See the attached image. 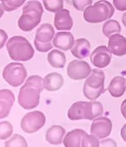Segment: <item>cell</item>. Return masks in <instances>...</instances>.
<instances>
[{"instance_id": "obj_1", "label": "cell", "mask_w": 126, "mask_h": 147, "mask_svg": "<svg viewBox=\"0 0 126 147\" xmlns=\"http://www.w3.org/2000/svg\"><path fill=\"white\" fill-rule=\"evenodd\" d=\"M44 80L40 76H29L20 89L18 101L25 109H32L39 104L40 94L44 90Z\"/></svg>"}, {"instance_id": "obj_2", "label": "cell", "mask_w": 126, "mask_h": 147, "mask_svg": "<svg viewBox=\"0 0 126 147\" xmlns=\"http://www.w3.org/2000/svg\"><path fill=\"white\" fill-rule=\"evenodd\" d=\"M103 113L102 104L99 102L79 101L74 103L69 109L67 116L71 120H93L101 116Z\"/></svg>"}, {"instance_id": "obj_3", "label": "cell", "mask_w": 126, "mask_h": 147, "mask_svg": "<svg viewBox=\"0 0 126 147\" xmlns=\"http://www.w3.org/2000/svg\"><path fill=\"white\" fill-rule=\"evenodd\" d=\"M44 9L38 1H28L23 8V13L18 21L19 28L24 32H30L36 27L41 22Z\"/></svg>"}, {"instance_id": "obj_4", "label": "cell", "mask_w": 126, "mask_h": 147, "mask_svg": "<svg viewBox=\"0 0 126 147\" xmlns=\"http://www.w3.org/2000/svg\"><path fill=\"white\" fill-rule=\"evenodd\" d=\"M6 49L9 57L16 61H27L34 57L33 47L24 37L16 36L9 39Z\"/></svg>"}, {"instance_id": "obj_5", "label": "cell", "mask_w": 126, "mask_h": 147, "mask_svg": "<svg viewBox=\"0 0 126 147\" xmlns=\"http://www.w3.org/2000/svg\"><path fill=\"white\" fill-rule=\"evenodd\" d=\"M114 6L110 2L100 0L93 6H89L84 10L85 21L91 24L101 23L111 18L114 13Z\"/></svg>"}, {"instance_id": "obj_6", "label": "cell", "mask_w": 126, "mask_h": 147, "mask_svg": "<svg viewBox=\"0 0 126 147\" xmlns=\"http://www.w3.org/2000/svg\"><path fill=\"white\" fill-rule=\"evenodd\" d=\"M105 74L102 70L93 69L83 86V94L90 100H95L105 91Z\"/></svg>"}, {"instance_id": "obj_7", "label": "cell", "mask_w": 126, "mask_h": 147, "mask_svg": "<svg viewBox=\"0 0 126 147\" xmlns=\"http://www.w3.org/2000/svg\"><path fill=\"white\" fill-rule=\"evenodd\" d=\"M3 77L12 87L20 86L27 76L24 66L19 63H11L5 66L3 71Z\"/></svg>"}, {"instance_id": "obj_8", "label": "cell", "mask_w": 126, "mask_h": 147, "mask_svg": "<svg viewBox=\"0 0 126 147\" xmlns=\"http://www.w3.org/2000/svg\"><path fill=\"white\" fill-rule=\"evenodd\" d=\"M46 123V117L40 111H35L25 114L21 121L22 129L25 133H34L42 127Z\"/></svg>"}, {"instance_id": "obj_9", "label": "cell", "mask_w": 126, "mask_h": 147, "mask_svg": "<svg viewBox=\"0 0 126 147\" xmlns=\"http://www.w3.org/2000/svg\"><path fill=\"white\" fill-rule=\"evenodd\" d=\"M92 72V68L85 61L75 59L67 67V74L71 79L80 80L86 78Z\"/></svg>"}, {"instance_id": "obj_10", "label": "cell", "mask_w": 126, "mask_h": 147, "mask_svg": "<svg viewBox=\"0 0 126 147\" xmlns=\"http://www.w3.org/2000/svg\"><path fill=\"white\" fill-rule=\"evenodd\" d=\"M112 129L111 119L106 117H100L93 120L90 133L100 139L105 138L110 135Z\"/></svg>"}, {"instance_id": "obj_11", "label": "cell", "mask_w": 126, "mask_h": 147, "mask_svg": "<svg viewBox=\"0 0 126 147\" xmlns=\"http://www.w3.org/2000/svg\"><path fill=\"white\" fill-rule=\"evenodd\" d=\"M111 59V51L105 46L97 47L90 55V61L92 65L99 68H103L108 66Z\"/></svg>"}, {"instance_id": "obj_12", "label": "cell", "mask_w": 126, "mask_h": 147, "mask_svg": "<svg viewBox=\"0 0 126 147\" xmlns=\"http://www.w3.org/2000/svg\"><path fill=\"white\" fill-rule=\"evenodd\" d=\"M108 48L115 56H124L126 54L125 37L119 34L112 35L108 39Z\"/></svg>"}, {"instance_id": "obj_13", "label": "cell", "mask_w": 126, "mask_h": 147, "mask_svg": "<svg viewBox=\"0 0 126 147\" xmlns=\"http://www.w3.org/2000/svg\"><path fill=\"white\" fill-rule=\"evenodd\" d=\"M15 101L13 92L8 89L0 90V118L7 117Z\"/></svg>"}, {"instance_id": "obj_14", "label": "cell", "mask_w": 126, "mask_h": 147, "mask_svg": "<svg viewBox=\"0 0 126 147\" xmlns=\"http://www.w3.org/2000/svg\"><path fill=\"white\" fill-rule=\"evenodd\" d=\"M53 41L55 47L65 51L71 49L75 43L73 34L69 32H57Z\"/></svg>"}, {"instance_id": "obj_15", "label": "cell", "mask_w": 126, "mask_h": 147, "mask_svg": "<svg viewBox=\"0 0 126 147\" xmlns=\"http://www.w3.org/2000/svg\"><path fill=\"white\" fill-rule=\"evenodd\" d=\"M73 20L69 11L63 9L57 12L54 17V26L58 30H69L72 28Z\"/></svg>"}, {"instance_id": "obj_16", "label": "cell", "mask_w": 126, "mask_h": 147, "mask_svg": "<svg viewBox=\"0 0 126 147\" xmlns=\"http://www.w3.org/2000/svg\"><path fill=\"white\" fill-rule=\"evenodd\" d=\"M90 47V43L88 40L83 38L77 39L71 48V53L77 58L85 59L89 56Z\"/></svg>"}, {"instance_id": "obj_17", "label": "cell", "mask_w": 126, "mask_h": 147, "mask_svg": "<svg viewBox=\"0 0 126 147\" xmlns=\"http://www.w3.org/2000/svg\"><path fill=\"white\" fill-rule=\"evenodd\" d=\"M87 135V133L83 129H75L67 134L63 140L65 146H82V142Z\"/></svg>"}, {"instance_id": "obj_18", "label": "cell", "mask_w": 126, "mask_h": 147, "mask_svg": "<svg viewBox=\"0 0 126 147\" xmlns=\"http://www.w3.org/2000/svg\"><path fill=\"white\" fill-rule=\"evenodd\" d=\"M55 31L53 25L50 24H44L38 28L35 32V40L42 44L51 42L54 36Z\"/></svg>"}, {"instance_id": "obj_19", "label": "cell", "mask_w": 126, "mask_h": 147, "mask_svg": "<svg viewBox=\"0 0 126 147\" xmlns=\"http://www.w3.org/2000/svg\"><path fill=\"white\" fill-rule=\"evenodd\" d=\"M64 80L62 75L57 73H51L44 78V86L46 90L49 92L57 91L62 87Z\"/></svg>"}, {"instance_id": "obj_20", "label": "cell", "mask_w": 126, "mask_h": 147, "mask_svg": "<svg viewBox=\"0 0 126 147\" xmlns=\"http://www.w3.org/2000/svg\"><path fill=\"white\" fill-rule=\"evenodd\" d=\"M108 90L114 97H122L126 90V80L121 76H117L113 78L108 87Z\"/></svg>"}, {"instance_id": "obj_21", "label": "cell", "mask_w": 126, "mask_h": 147, "mask_svg": "<svg viewBox=\"0 0 126 147\" xmlns=\"http://www.w3.org/2000/svg\"><path fill=\"white\" fill-rule=\"evenodd\" d=\"M66 133V130L62 126L54 125L47 131L46 140L52 145H60Z\"/></svg>"}, {"instance_id": "obj_22", "label": "cell", "mask_w": 126, "mask_h": 147, "mask_svg": "<svg viewBox=\"0 0 126 147\" xmlns=\"http://www.w3.org/2000/svg\"><path fill=\"white\" fill-rule=\"evenodd\" d=\"M47 61L53 68H63L66 63V57L63 52L57 49H53L48 54Z\"/></svg>"}, {"instance_id": "obj_23", "label": "cell", "mask_w": 126, "mask_h": 147, "mask_svg": "<svg viewBox=\"0 0 126 147\" xmlns=\"http://www.w3.org/2000/svg\"><path fill=\"white\" fill-rule=\"evenodd\" d=\"M121 31V27L115 20L106 21L102 26V32L106 37H110L115 33L119 34Z\"/></svg>"}, {"instance_id": "obj_24", "label": "cell", "mask_w": 126, "mask_h": 147, "mask_svg": "<svg viewBox=\"0 0 126 147\" xmlns=\"http://www.w3.org/2000/svg\"><path fill=\"white\" fill-rule=\"evenodd\" d=\"M44 5L47 11L57 13L63 9V0H44Z\"/></svg>"}, {"instance_id": "obj_25", "label": "cell", "mask_w": 126, "mask_h": 147, "mask_svg": "<svg viewBox=\"0 0 126 147\" xmlns=\"http://www.w3.org/2000/svg\"><path fill=\"white\" fill-rule=\"evenodd\" d=\"M26 0H1V6L6 11H12L23 5Z\"/></svg>"}, {"instance_id": "obj_26", "label": "cell", "mask_w": 126, "mask_h": 147, "mask_svg": "<svg viewBox=\"0 0 126 147\" xmlns=\"http://www.w3.org/2000/svg\"><path fill=\"white\" fill-rule=\"evenodd\" d=\"M5 146H28L25 139L18 134H15L11 139L5 143Z\"/></svg>"}, {"instance_id": "obj_27", "label": "cell", "mask_w": 126, "mask_h": 147, "mask_svg": "<svg viewBox=\"0 0 126 147\" xmlns=\"http://www.w3.org/2000/svg\"><path fill=\"white\" fill-rule=\"evenodd\" d=\"M13 126L8 121H3L0 123V139L5 140L11 135Z\"/></svg>"}, {"instance_id": "obj_28", "label": "cell", "mask_w": 126, "mask_h": 147, "mask_svg": "<svg viewBox=\"0 0 126 147\" xmlns=\"http://www.w3.org/2000/svg\"><path fill=\"white\" fill-rule=\"evenodd\" d=\"M100 142L98 138L96 136L91 135H88V134L85 136L83 142L82 146H99Z\"/></svg>"}, {"instance_id": "obj_29", "label": "cell", "mask_w": 126, "mask_h": 147, "mask_svg": "<svg viewBox=\"0 0 126 147\" xmlns=\"http://www.w3.org/2000/svg\"><path fill=\"white\" fill-rule=\"evenodd\" d=\"M93 0H72V3L77 10L83 11L89 6H91Z\"/></svg>"}, {"instance_id": "obj_30", "label": "cell", "mask_w": 126, "mask_h": 147, "mask_svg": "<svg viewBox=\"0 0 126 147\" xmlns=\"http://www.w3.org/2000/svg\"><path fill=\"white\" fill-rule=\"evenodd\" d=\"M34 44L37 50L41 53H46L47 51L51 50L53 47V46L52 45L51 42L47 44H42L34 40Z\"/></svg>"}, {"instance_id": "obj_31", "label": "cell", "mask_w": 126, "mask_h": 147, "mask_svg": "<svg viewBox=\"0 0 126 147\" xmlns=\"http://www.w3.org/2000/svg\"><path fill=\"white\" fill-rule=\"evenodd\" d=\"M113 4L119 11L126 10V0H113Z\"/></svg>"}, {"instance_id": "obj_32", "label": "cell", "mask_w": 126, "mask_h": 147, "mask_svg": "<svg viewBox=\"0 0 126 147\" xmlns=\"http://www.w3.org/2000/svg\"><path fill=\"white\" fill-rule=\"evenodd\" d=\"M100 145L101 146H117V144H116L115 141L112 139L102 140L100 143Z\"/></svg>"}, {"instance_id": "obj_33", "label": "cell", "mask_w": 126, "mask_h": 147, "mask_svg": "<svg viewBox=\"0 0 126 147\" xmlns=\"http://www.w3.org/2000/svg\"><path fill=\"white\" fill-rule=\"evenodd\" d=\"M0 30H1V48H2V47L4 46L5 42L6 39H7L8 36L4 30L2 29H1Z\"/></svg>"}, {"instance_id": "obj_34", "label": "cell", "mask_w": 126, "mask_h": 147, "mask_svg": "<svg viewBox=\"0 0 126 147\" xmlns=\"http://www.w3.org/2000/svg\"><path fill=\"white\" fill-rule=\"evenodd\" d=\"M121 111L122 115H123L124 117L126 119V99L124 100L123 102L122 103L121 107Z\"/></svg>"}, {"instance_id": "obj_35", "label": "cell", "mask_w": 126, "mask_h": 147, "mask_svg": "<svg viewBox=\"0 0 126 147\" xmlns=\"http://www.w3.org/2000/svg\"><path fill=\"white\" fill-rule=\"evenodd\" d=\"M121 135L122 139L124 140V141L126 142V124H124V126L121 129Z\"/></svg>"}, {"instance_id": "obj_36", "label": "cell", "mask_w": 126, "mask_h": 147, "mask_svg": "<svg viewBox=\"0 0 126 147\" xmlns=\"http://www.w3.org/2000/svg\"><path fill=\"white\" fill-rule=\"evenodd\" d=\"M122 23H123L124 26L126 27V12L124 13L122 15Z\"/></svg>"}]
</instances>
